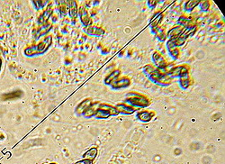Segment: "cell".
Here are the masks:
<instances>
[{"mask_svg":"<svg viewBox=\"0 0 225 164\" xmlns=\"http://www.w3.org/2000/svg\"><path fill=\"white\" fill-rule=\"evenodd\" d=\"M51 36H47L44 39V41L40 42L37 45V51H38V52L41 53V52H45L49 48V46L51 45Z\"/></svg>","mask_w":225,"mask_h":164,"instance_id":"cell-1","label":"cell"},{"mask_svg":"<svg viewBox=\"0 0 225 164\" xmlns=\"http://www.w3.org/2000/svg\"><path fill=\"white\" fill-rule=\"evenodd\" d=\"M129 102L134 105H138V106H146L149 105L148 100L143 98H131Z\"/></svg>","mask_w":225,"mask_h":164,"instance_id":"cell-2","label":"cell"},{"mask_svg":"<svg viewBox=\"0 0 225 164\" xmlns=\"http://www.w3.org/2000/svg\"><path fill=\"white\" fill-rule=\"evenodd\" d=\"M23 95L22 91L17 90V91H14L8 94H5L2 96V99L3 100H10V99H15V98H18Z\"/></svg>","mask_w":225,"mask_h":164,"instance_id":"cell-3","label":"cell"},{"mask_svg":"<svg viewBox=\"0 0 225 164\" xmlns=\"http://www.w3.org/2000/svg\"><path fill=\"white\" fill-rule=\"evenodd\" d=\"M97 148H91L90 150H88L85 154H84V158L86 159V160H90V161H93L96 157H97Z\"/></svg>","mask_w":225,"mask_h":164,"instance_id":"cell-4","label":"cell"},{"mask_svg":"<svg viewBox=\"0 0 225 164\" xmlns=\"http://www.w3.org/2000/svg\"><path fill=\"white\" fill-rule=\"evenodd\" d=\"M69 3L70 4V5H69V7H70V9H69L70 16H71V17L75 18V17L77 16V15H78V6H77V3H76V1H69Z\"/></svg>","mask_w":225,"mask_h":164,"instance_id":"cell-5","label":"cell"},{"mask_svg":"<svg viewBox=\"0 0 225 164\" xmlns=\"http://www.w3.org/2000/svg\"><path fill=\"white\" fill-rule=\"evenodd\" d=\"M87 34H92V35H101L104 34V30H102L101 28H98V27H96V26H92V27H89L87 30H86Z\"/></svg>","mask_w":225,"mask_h":164,"instance_id":"cell-6","label":"cell"},{"mask_svg":"<svg viewBox=\"0 0 225 164\" xmlns=\"http://www.w3.org/2000/svg\"><path fill=\"white\" fill-rule=\"evenodd\" d=\"M117 110L118 111H121L123 114H132L134 112V109L129 107V106H126V105H117Z\"/></svg>","mask_w":225,"mask_h":164,"instance_id":"cell-7","label":"cell"},{"mask_svg":"<svg viewBox=\"0 0 225 164\" xmlns=\"http://www.w3.org/2000/svg\"><path fill=\"white\" fill-rule=\"evenodd\" d=\"M96 114L98 118H107L110 116V113L106 109H104V108H100L99 110H97Z\"/></svg>","mask_w":225,"mask_h":164,"instance_id":"cell-8","label":"cell"},{"mask_svg":"<svg viewBox=\"0 0 225 164\" xmlns=\"http://www.w3.org/2000/svg\"><path fill=\"white\" fill-rule=\"evenodd\" d=\"M138 117L142 122H149L151 119V115L149 112H142V113H140Z\"/></svg>","mask_w":225,"mask_h":164,"instance_id":"cell-9","label":"cell"},{"mask_svg":"<svg viewBox=\"0 0 225 164\" xmlns=\"http://www.w3.org/2000/svg\"><path fill=\"white\" fill-rule=\"evenodd\" d=\"M38 52L37 51V46H32V47H29L27 49H25L24 51V53L28 56H33L34 54H36Z\"/></svg>","mask_w":225,"mask_h":164,"instance_id":"cell-10","label":"cell"},{"mask_svg":"<svg viewBox=\"0 0 225 164\" xmlns=\"http://www.w3.org/2000/svg\"><path fill=\"white\" fill-rule=\"evenodd\" d=\"M182 32H183V27L178 26V27L173 28V29L168 33V34H169V35H173V36H177V35H180V34H182Z\"/></svg>","mask_w":225,"mask_h":164,"instance_id":"cell-11","label":"cell"},{"mask_svg":"<svg viewBox=\"0 0 225 164\" xmlns=\"http://www.w3.org/2000/svg\"><path fill=\"white\" fill-rule=\"evenodd\" d=\"M153 59H154V61H155V62H157V64H159V66H160V67H165L166 63L164 62L163 58H162V57H161L159 53H155V54H154Z\"/></svg>","mask_w":225,"mask_h":164,"instance_id":"cell-12","label":"cell"},{"mask_svg":"<svg viewBox=\"0 0 225 164\" xmlns=\"http://www.w3.org/2000/svg\"><path fill=\"white\" fill-rule=\"evenodd\" d=\"M130 84V80L128 79H123V80H120L117 82H115V87H126Z\"/></svg>","mask_w":225,"mask_h":164,"instance_id":"cell-13","label":"cell"},{"mask_svg":"<svg viewBox=\"0 0 225 164\" xmlns=\"http://www.w3.org/2000/svg\"><path fill=\"white\" fill-rule=\"evenodd\" d=\"M182 69H183V67H177L176 69L172 70L168 73V75L169 76H181L182 75Z\"/></svg>","mask_w":225,"mask_h":164,"instance_id":"cell-14","label":"cell"},{"mask_svg":"<svg viewBox=\"0 0 225 164\" xmlns=\"http://www.w3.org/2000/svg\"><path fill=\"white\" fill-rule=\"evenodd\" d=\"M119 73H120V71L119 70H115V71H114L110 76H108L107 77V79L105 80V83L106 84H110L112 80H114V79H116V77L119 75Z\"/></svg>","mask_w":225,"mask_h":164,"instance_id":"cell-15","label":"cell"},{"mask_svg":"<svg viewBox=\"0 0 225 164\" xmlns=\"http://www.w3.org/2000/svg\"><path fill=\"white\" fill-rule=\"evenodd\" d=\"M199 4V1L198 0H195V1H194V0H192V1H189L187 4H186V6H185V10H187V11H190V10H192L196 5H198Z\"/></svg>","mask_w":225,"mask_h":164,"instance_id":"cell-16","label":"cell"},{"mask_svg":"<svg viewBox=\"0 0 225 164\" xmlns=\"http://www.w3.org/2000/svg\"><path fill=\"white\" fill-rule=\"evenodd\" d=\"M101 108H104V109H106L109 113H110V115H118V110L117 109H115L114 107H112V106H110V105H102L101 106Z\"/></svg>","mask_w":225,"mask_h":164,"instance_id":"cell-17","label":"cell"},{"mask_svg":"<svg viewBox=\"0 0 225 164\" xmlns=\"http://www.w3.org/2000/svg\"><path fill=\"white\" fill-rule=\"evenodd\" d=\"M81 20L83 22V23L85 25H86L89 22V17H88V15H87V12L86 10H83L81 13Z\"/></svg>","mask_w":225,"mask_h":164,"instance_id":"cell-18","label":"cell"},{"mask_svg":"<svg viewBox=\"0 0 225 164\" xmlns=\"http://www.w3.org/2000/svg\"><path fill=\"white\" fill-rule=\"evenodd\" d=\"M50 28H51V24H47V25H45V26H42L41 28V30L38 32V35L36 36V38H38L40 35H41L42 34H45V33H47L49 30H50Z\"/></svg>","mask_w":225,"mask_h":164,"instance_id":"cell-19","label":"cell"},{"mask_svg":"<svg viewBox=\"0 0 225 164\" xmlns=\"http://www.w3.org/2000/svg\"><path fill=\"white\" fill-rule=\"evenodd\" d=\"M95 112H96V108L94 107V105H90V106H88V107L86 109L85 114H86V116H92Z\"/></svg>","mask_w":225,"mask_h":164,"instance_id":"cell-20","label":"cell"},{"mask_svg":"<svg viewBox=\"0 0 225 164\" xmlns=\"http://www.w3.org/2000/svg\"><path fill=\"white\" fill-rule=\"evenodd\" d=\"M89 103L90 101L89 100H86V101H84V102H82L79 105V108H78V111H82L83 109H86L88 106V105H89Z\"/></svg>","mask_w":225,"mask_h":164,"instance_id":"cell-21","label":"cell"},{"mask_svg":"<svg viewBox=\"0 0 225 164\" xmlns=\"http://www.w3.org/2000/svg\"><path fill=\"white\" fill-rule=\"evenodd\" d=\"M75 164H93V161H90V160H82V161H79L78 162H76Z\"/></svg>","mask_w":225,"mask_h":164,"instance_id":"cell-22","label":"cell"},{"mask_svg":"<svg viewBox=\"0 0 225 164\" xmlns=\"http://www.w3.org/2000/svg\"><path fill=\"white\" fill-rule=\"evenodd\" d=\"M60 8H61V12H62V15H65V14H66V7H65V5H62Z\"/></svg>","mask_w":225,"mask_h":164,"instance_id":"cell-23","label":"cell"},{"mask_svg":"<svg viewBox=\"0 0 225 164\" xmlns=\"http://www.w3.org/2000/svg\"><path fill=\"white\" fill-rule=\"evenodd\" d=\"M209 5V4H208V2H205V3H204V5H205V6H203V7H202V9H203V10H207V8L209 7V5Z\"/></svg>","mask_w":225,"mask_h":164,"instance_id":"cell-24","label":"cell"},{"mask_svg":"<svg viewBox=\"0 0 225 164\" xmlns=\"http://www.w3.org/2000/svg\"><path fill=\"white\" fill-rule=\"evenodd\" d=\"M0 69H1V60H0Z\"/></svg>","mask_w":225,"mask_h":164,"instance_id":"cell-25","label":"cell"},{"mask_svg":"<svg viewBox=\"0 0 225 164\" xmlns=\"http://www.w3.org/2000/svg\"><path fill=\"white\" fill-rule=\"evenodd\" d=\"M49 164H56V163H49Z\"/></svg>","mask_w":225,"mask_h":164,"instance_id":"cell-26","label":"cell"},{"mask_svg":"<svg viewBox=\"0 0 225 164\" xmlns=\"http://www.w3.org/2000/svg\"><path fill=\"white\" fill-rule=\"evenodd\" d=\"M0 53H1V50H0Z\"/></svg>","mask_w":225,"mask_h":164,"instance_id":"cell-27","label":"cell"}]
</instances>
